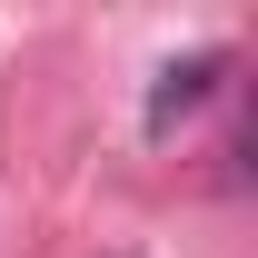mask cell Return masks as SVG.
I'll use <instances>...</instances> for the list:
<instances>
[{
	"mask_svg": "<svg viewBox=\"0 0 258 258\" xmlns=\"http://www.w3.org/2000/svg\"><path fill=\"white\" fill-rule=\"evenodd\" d=\"M219 70H228V50H189V60H169V70H159V90H149V129H169L179 109H199Z\"/></svg>",
	"mask_w": 258,
	"mask_h": 258,
	"instance_id": "6da1fadb",
	"label": "cell"
}]
</instances>
